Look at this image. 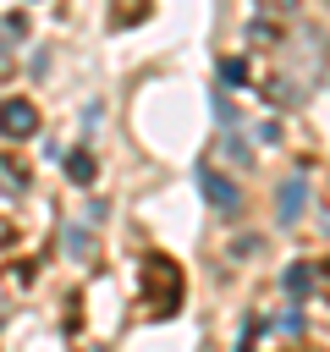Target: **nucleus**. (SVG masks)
I'll list each match as a JSON object with an SVG mask.
<instances>
[{
  "mask_svg": "<svg viewBox=\"0 0 330 352\" xmlns=\"http://www.w3.org/2000/svg\"><path fill=\"white\" fill-rule=\"evenodd\" d=\"M220 77H226V82H248V60H236V55L220 60Z\"/></svg>",
  "mask_w": 330,
  "mask_h": 352,
  "instance_id": "9",
  "label": "nucleus"
},
{
  "mask_svg": "<svg viewBox=\"0 0 330 352\" xmlns=\"http://www.w3.org/2000/svg\"><path fill=\"white\" fill-rule=\"evenodd\" d=\"M302 204H308V182H302V176H286V182H280V192H275L280 220H286V226H292V220H302Z\"/></svg>",
  "mask_w": 330,
  "mask_h": 352,
  "instance_id": "4",
  "label": "nucleus"
},
{
  "mask_svg": "<svg viewBox=\"0 0 330 352\" xmlns=\"http://www.w3.org/2000/svg\"><path fill=\"white\" fill-rule=\"evenodd\" d=\"M0 192H11V198L28 192V170H22L16 160H0Z\"/></svg>",
  "mask_w": 330,
  "mask_h": 352,
  "instance_id": "8",
  "label": "nucleus"
},
{
  "mask_svg": "<svg viewBox=\"0 0 330 352\" xmlns=\"http://www.w3.org/2000/svg\"><path fill=\"white\" fill-rule=\"evenodd\" d=\"M148 11H154V0H110V28H116V33H121V28H138Z\"/></svg>",
  "mask_w": 330,
  "mask_h": 352,
  "instance_id": "5",
  "label": "nucleus"
},
{
  "mask_svg": "<svg viewBox=\"0 0 330 352\" xmlns=\"http://www.w3.org/2000/svg\"><path fill=\"white\" fill-rule=\"evenodd\" d=\"M280 286H286L292 297H302V292L314 286V264H286V275H280Z\"/></svg>",
  "mask_w": 330,
  "mask_h": 352,
  "instance_id": "7",
  "label": "nucleus"
},
{
  "mask_svg": "<svg viewBox=\"0 0 330 352\" xmlns=\"http://www.w3.org/2000/svg\"><path fill=\"white\" fill-rule=\"evenodd\" d=\"M143 292H148V314L170 319V314L182 308V275H176V264H170V258H148V270H143Z\"/></svg>",
  "mask_w": 330,
  "mask_h": 352,
  "instance_id": "1",
  "label": "nucleus"
},
{
  "mask_svg": "<svg viewBox=\"0 0 330 352\" xmlns=\"http://www.w3.org/2000/svg\"><path fill=\"white\" fill-rule=\"evenodd\" d=\"M66 176H72L77 187H94V176H99L94 154H88V148H72V154H66Z\"/></svg>",
  "mask_w": 330,
  "mask_h": 352,
  "instance_id": "6",
  "label": "nucleus"
},
{
  "mask_svg": "<svg viewBox=\"0 0 330 352\" xmlns=\"http://www.w3.org/2000/svg\"><path fill=\"white\" fill-rule=\"evenodd\" d=\"M0 138H11V143L38 138V104L33 99H0Z\"/></svg>",
  "mask_w": 330,
  "mask_h": 352,
  "instance_id": "2",
  "label": "nucleus"
},
{
  "mask_svg": "<svg viewBox=\"0 0 330 352\" xmlns=\"http://www.w3.org/2000/svg\"><path fill=\"white\" fill-rule=\"evenodd\" d=\"M314 286H324V292H330V264H314Z\"/></svg>",
  "mask_w": 330,
  "mask_h": 352,
  "instance_id": "10",
  "label": "nucleus"
},
{
  "mask_svg": "<svg viewBox=\"0 0 330 352\" xmlns=\"http://www.w3.org/2000/svg\"><path fill=\"white\" fill-rule=\"evenodd\" d=\"M198 192H204V198H209L214 209H226V214H231V209L242 204V192H236V187H231V182H226V176H220L214 165H198Z\"/></svg>",
  "mask_w": 330,
  "mask_h": 352,
  "instance_id": "3",
  "label": "nucleus"
},
{
  "mask_svg": "<svg viewBox=\"0 0 330 352\" xmlns=\"http://www.w3.org/2000/svg\"><path fill=\"white\" fill-rule=\"evenodd\" d=\"M0 242H6V220H0Z\"/></svg>",
  "mask_w": 330,
  "mask_h": 352,
  "instance_id": "11",
  "label": "nucleus"
}]
</instances>
